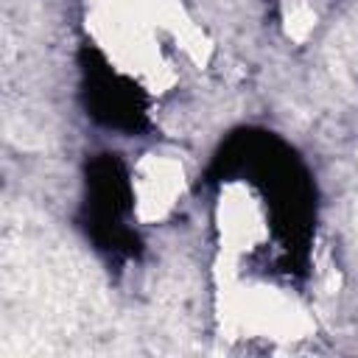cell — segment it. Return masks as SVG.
Wrapping results in <instances>:
<instances>
[{
	"instance_id": "1",
	"label": "cell",
	"mask_w": 358,
	"mask_h": 358,
	"mask_svg": "<svg viewBox=\"0 0 358 358\" xmlns=\"http://www.w3.org/2000/svg\"><path fill=\"white\" fill-rule=\"evenodd\" d=\"M185 190L182 165L171 157H148L137 165L134 193H137V215L143 221H159L173 213L176 201Z\"/></svg>"
}]
</instances>
